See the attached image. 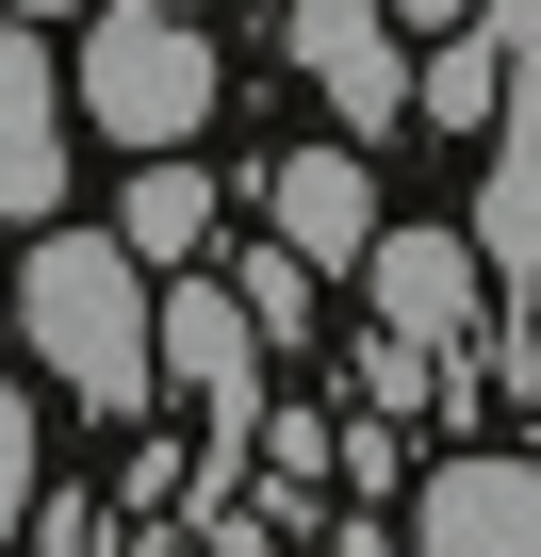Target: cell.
I'll use <instances>...</instances> for the list:
<instances>
[{
  "label": "cell",
  "instance_id": "1",
  "mask_svg": "<svg viewBox=\"0 0 541 557\" xmlns=\"http://www.w3.org/2000/svg\"><path fill=\"white\" fill-rule=\"evenodd\" d=\"M0 329H34L83 410H148L164 394L148 377V278L115 262V230H50L34 262H0Z\"/></svg>",
  "mask_w": 541,
  "mask_h": 557
},
{
  "label": "cell",
  "instance_id": "2",
  "mask_svg": "<svg viewBox=\"0 0 541 557\" xmlns=\"http://www.w3.org/2000/svg\"><path fill=\"white\" fill-rule=\"evenodd\" d=\"M66 99H83L132 164H181L197 115H213V50H197V17H99L83 66H66Z\"/></svg>",
  "mask_w": 541,
  "mask_h": 557
},
{
  "label": "cell",
  "instance_id": "3",
  "mask_svg": "<svg viewBox=\"0 0 541 557\" xmlns=\"http://www.w3.org/2000/svg\"><path fill=\"white\" fill-rule=\"evenodd\" d=\"M361 296H378V329H394L410 361H476V345H492V296H476L459 230H378V246H361Z\"/></svg>",
  "mask_w": 541,
  "mask_h": 557
},
{
  "label": "cell",
  "instance_id": "4",
  "mask_svg": "<svg viewBox=\"0 0 541 557\" xmlns=\"http://www.w3.org/2000/svg\"><path fill=\"white\" fill-rule=\"evenodd\" d=\"M280 34H296V83H312V99H345L361 132H394V115H410V34L378 17V0H280Z\"/></svg>",
  "mask_w": 541,
  "mask_h": 557
},
{
  "label": "cell",
  "instance_id": "5",
  "mask_svg": "<svg viewBox=\"0 0 541 557\" xmlns=\"http://www.w3.org/2000/svg\"><path fill=\"white\" fill-rule=\"evenodd\" d=\"M476 296H508V329H525V278H541V99H508L492 115V181H476Z\"/></svg>",
  "mask_w": 541,
  "mask_h": 557
},
{
  "label": "cell",
  "instance_id": "6",
  "mask_svg": "<svg viewBox=\"0 0 541 557\" xmlns=\"http://www.w3.org/2000/svg\"><path fill=\"white\" fill-rule=\"evenodd\" d=\"M427 557H541V475L508 459V443H459L443 475H427V524H410Z\"/></svg>",
  "mask_w": 541,
  "mask_h": 557
},
{
  "label": "cell",
  "instance_id": "7",
  "mask_svg": "<svg viewBox=\"0 0 541 557\" xmlns=\"http://www.w3.org/2000/svg\"><path fill=\"white\" fill-rule=\"evenodd\" d=\"M148 377H181L213 426L262 410V345H246V312L213 296V278H197V296H148Z\"/></svg>",
  "mask_w": 541,
  "mask_h": 557
},
{
  "label": "cell",
  "instance_id": "8",
  "mask_svg": "<svg viewBox=\"0 0 541 557\" xmlns=\"http://www.w3.org/2000/svg\"><path fill=\"white\" fill-rule=\"evenodd\" d=\"M262 213H280L262 246H296V262L329 278V262H361V246H378V164H345V148H296L280 181H262Z\"/></svg>",
  "mask_w": 541,
  "mask_h": 557
},
{
  "label": "cell",
  "instance_id": "9",
  "mask_svg": "<svg viewBox=\"0 0 541 557\" xmlns=\"http://www.w3.org/2000/svg\"><path fill=\"white\" fill-rule=\"evenodd\" d=\"M50 50L0 17V213H66V115H50Z\"/></svg>",
  "mask_w": 541,
  "mask_h": 557
},
{
  "label": "cell",
  "instance_id": "10",
  "mask_svg": "<svg viewBox=\"0 0 541 557\" xmlns=\"http://www.w3.org/2000/svg\"><path fill=\"white\" fill-rule=\"evenodd\" d=\"M213 213H230V197H213L197 164H148V181L115 197V262H132V278H181V262L213 246Z\"/></svg>",
  "mask_w": 541,
  "mask_h": 557
},
{
  "label": "cell",
  "instance_id": "11",
  "mask_svg": "<svg viewBox=\"0 0 541 557\" xmlns=\"http://www.w3.org/2000/svg\"><path fill=\"white\" fill-rule=\"evenodd\" d=\"M213 296L246 312V345H296V329H312V262H296V246H246Z\"/></svg>",
  "mask_w": 541,
  "mask_h": 557
},
{
  "label": "cell",
  "instance_id": "12",
  "mask_svg": "<svg viewBox=\"0 0 541 557\" xmlns=\"http://www.w3.org/2000/svg\"><path fill=\"white\" fill-rule=\"evenodd\" d=\"M34 475H50V443H34V394H17V377H0V524H17V508H34Z\"/></svg>",
  "mask_w": 541,
  "mask_h": 557
},
{
  "label": "cell",
  "instance_id": "13",
  "mask_svg": "<svg viewBox=\"0 0 541 557\" xmlns=\"http://www.w3.org/2000/svg\"><path fill=\"white\" fill-rule=\"evenodd\" d=\"M443 17H476V0H394V34H443Z\"/></svg>",
  "mask_w": 541,
  "mask_h": 557
},
{
  "label": "cell",
  "instance_id": "14",
  "mask_svg": "<svg viewBox=\"0 0 541 557\" xmlns=\"http://www.w3.org/2000/svg\"><path fill=\"white\" fill-rule=\"evenodd\" d=\"M99 17H197V0H99Z\"/></svg>",
  "mask_w": 541,
  "mask_h": 557
},
{
  "label": "cell",
  "instance_id": "15",
  "mask_svg": "<svg viewBox=\"0 0 541 557\" xmlns=\"http://www.w3.org/2000/svg\"><path fill=\"white\" fill-rule=\"evenodd\" d=\"M0 17H17V34H34V17H66V0H0Z\"/></svg>",
  "mask_w": 541,
  "mask_h": 557
}]
</instances>
